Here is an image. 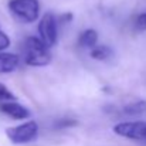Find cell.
I'll use <instances>...</instances> for the list:
<instances>
[{
	"label": "cell",
	"instance_id": "8",
	"mask_svg": "<svg viewBox=\"0 0 146 146\" xmlns=\"http://www.w3.org/2000/svg\"><path fill=\"white\" fill-rule=\"evenodd\" d=\"M98 44V33L94 29L84 30L78 37V46L82 48H92Z\"/></svg>",
	"mask_w": 146,
	"mask_h": 146
},
{
	"label": "cell",
	"instance_id": "14",
	"mask_svg": "<svg viewBox=\"0 0 146 146\" xmlns=\"http://www.w3.org/2000/svg\"><path fill=\"white\" fill-rule=\"evenodd\" d=\"M78 122L75 121V119H60V121H57V123H55V128H58V129H62V128H70V126H75Z\"/></svg>",
	"mask_w": 146,
	"mask_h": 146
},
{
	"label": "cell",
	"instance_id": "6",
	"mask_svg": "<svg viewBox=\"0 0 146 146\" xmlns=\"http://www.w3.org/2000/svg\"><path fill=\"white\" fill-rule=\"evenodd\" d=\"M0 112L13 118V119H17V121H23V119H29L30 118V109L26 108L24 105L16 102L14 101H3L0 102Z\"/></svg>",
	"mask_w": 146,
	"mask_h": 146
},
{
	"label": "cell",
	"instance_id": "9",
	"mask_svg": "<svg viewBox=\"0 0 146 146\" xmlns=\"http://www.w3.org/2000/svg\"><path fill=\"white\" fill-rule=\"evenodd\" d=\"M90 55L91 58L97 60V61H105L112 55V50L108 46H102V44H97L92 48H90Z\"/></svg>",
	"mask_w": 146,
	"mask_h": 146
},
{
	"label": "cell",
	"instance_id": "15",
	"mask_svg": "<svg viewBox=\"0 0 146 146\" xmlns=\"http://www.w3.org/2000/svg\"><path fill=\"white\" fill-rule=\"evenodd\" d=\"M61 20L70 23V21L72 20V13H65V14H62V16H61Z\"/></svg>",
	"mask_w": 146,
	"mask_h": 146
},
{
	"label": "cell",
	"instance_id": "3",
	"mask_svg": "<svg viewBox=\"0 0 146 146\" xmlns=\"http://www.w3.org/2000/svg\"><path fill=\"white\" fill-rule=\"evenodd\" d=\"M6 136L14 145L30 143L38 136V123L36 121H27L24 123L11 126L6 129Z\"/></svg>",
	"mask_w": 146,
	"mask_h": 146
},
{
	"label": "cell",
	"instance_id": "13",
	"mask_svg": "<svg viewBox=\"0 0 146 146\" xmlns=\"http://www.w3.org/2000/svg\"><path fill=\"white\" fill-rule=\"evenodd\" d=\"M10 44H11L10 37H9L4 31H1V30H0V51L7 50L9 47H10Z\"/></svg>",
	"mask_w": 146,
	"mask_h": 146
},
{
	"label": "cell",
	"instance_id": "7",
	"mask_svg": "<svg viewBox=\"0 0 146 146\" xmlns=\"http://www.w3.org/2000/svg\"><path fill=\"white\" fill-rule=\"evenodd\" d=\"M20 57L13 52L0 51V74H9L19 68Z\"/></svg>",
	"mask_w": 146,
	"mask_h": 146
},
{
	"label": "cell",
	"instance_id": "5",
	"mask_svg": "<svg viewBox=\"0 0 146 146\" xmlns=\"http://www.w3.org/2000/svg\"><path fill=\"white\" fill-rule=\"evenodd\" d=\"M113 133L126 139L146 142V122L143 121H129V122H119L112 128Z\"/></svg>",
	"mask_w": 146,
	"mask_h": 146
},
{
	"label": "cell",
	"instance_id": "11",
	"mask_svg": "<svg viewBox=\"0 0 146 146\" xmlns=\"http://www.w3.org/2000/svg\"><path fill=\"white\" fill-rule=\"evenodd\" d=\"M14 99H16L14 94L4 84L0 82V102H3V101H14Z\"/></svg>",
	"mask_w": 146,
	"mask_h": 146
},
{
	"label": "cell",
	"instance_id": "2",
	"mask_svg": "<svg viewBox=\"0 0 146 146\" xmlns=\"http://www.w3.org/2000/svg\"><path fill=\"white\" fill-rule=\"evenodd\" d=\"M10 13L21 23L30 24L40 17V1L38 0H10Z\"/></svg>",
	"mask_w": 146,
	"mask_h": 146
},
{
	"label": "cell",
	"instance_id": "4",
	"mask_svg": "<svg viewBox=\"0 0 146 146\" xmlns=\"http://www.w3.org/2000/svg\"><path fill=\"white\" fill-rule=\"evenodd\" d=\"M38 38L47 46L52 47L57 44V38H58V20L57 17L51 13L47 11L41 16L40 21H38Z\"/></svg>",
	"mask_w": 146,
	"mask_h": 146
},
{
	"label": "cell",
	"instance_id": "10",
	"mask_svg": "<svg viewBox=\"0 0 146 146\" xmlns=\"http://www.w3.org/2000/svg\"><path fill=\"white\" fill-rule=\"evenodd\" d=\"M122 112L125 115H141L146 112V101H136V102L128 104L122 108Z\"/></svg>",
	"mask_w": 146,
	"mask_h": 146
},
{
	"label": "cell",
	"instance_id": "12",
	"mask_svg": "<svg viewBox=\"0 0 146 146\" xmlns=\"http://www.w3.org/2000/svg\"><path fill=\"white\" fill-rule=\"evenodd\" d=\"M135 27H136V30H139V31H145L146 30V13H142V14H139V16L136 17V20H135Z\"/></svg>",
	"mask_w": 146,
	"mask_h": 146
},
{
	"label": "cell",
	"instance_id": "1",
	"mask_svg": "<svg viewBox=\"0 0 146 146\" xmlns=\"http://www.w3.org/2000/svg\"><path fill=\"white\" fill-rule=\"evenodd\" d=\"M52 55L38 37H27L24 43V61L30 67H46L51 61Z\"/></svg>",
	"mask_w": 146,
	"mask_h": 146
}]
</instances>
